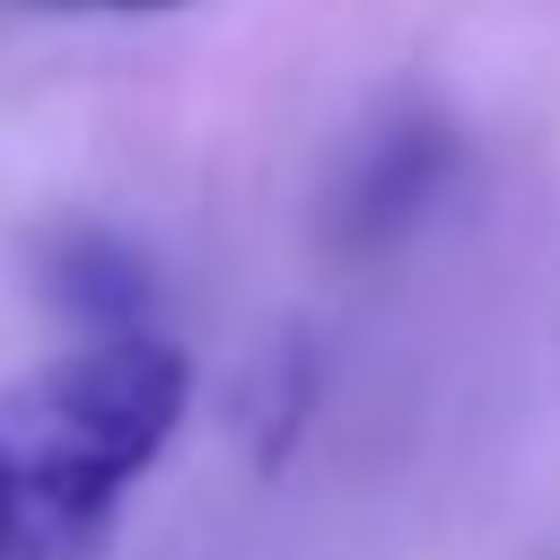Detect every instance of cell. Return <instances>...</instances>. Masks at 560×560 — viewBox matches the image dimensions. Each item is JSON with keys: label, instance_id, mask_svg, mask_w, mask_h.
<instances>
[{"label": "cell", "instance_id": "6da1fadb", "mask_svg": "<svg viewBox=\"0 0 560 560\" xmlns=\"http://www.w3.org/2000/svg\"><path fill=\"white\" fill-rule=\"evenodd\" d=\"M192 359L149 332H96L0 402V560H96L122 490L166 455Z\"/></svg>", "mask_w": 560, "mask_h": 560}, {"label": "cell", "instance_id": "7a4b0ae2", "mask_svg": "<svg viewBox=\"0 0 560 560\" xmlns=\"http://www.w3.org/2000/svg\"><path fill=\"white\" fill-rule=\"evenodd\" d=\"M446 166H455V140H446L438 114H385L359 140V158L341 166V184H332V236H341V254L394 245L438 201Z\"/></svg>", "mask_w": 560, "mask_h": 560}, {"label": "cell", "instance_id": "3957f363", "mask_svg": "<svg viewBox=\"0 0 560 560\" xmlns=\"http://www.w3.org/2000/svg\"><path fill=\"white\" fill-rule=\"evenodd\" d=\"M61 289H70V306H79V315H96L105 332H122V324L140 315V298H149L140 262H131L122 245H96V236L61 245Z\"/></svg>", "mask_w": 560, "mask_h": 560}, {"label": "cell", "instance_id": "277c9868", "mask_svg": "<svg viewBox=\"0 0 560 560\" xmlns=\"http://www.w3.org/2000/svg\"><path fill=\"white\" fill-rule=\"evenodd\" d=\"M26 9H184V0H26Z\"/></svg>", "mask_w": 560, "mask_h": 560}]
</instances>
